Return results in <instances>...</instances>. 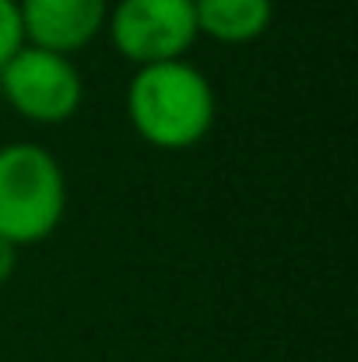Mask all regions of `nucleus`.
Masks as SVG:
<instances>
[{
	"instance_id": "1",
	"label": "nucleus",
	"mask_w": 358,
	"mask_h": 362,
	"mask_svg": "<svg viewBox=\"0 0 358 362\" xmlns=\"http://www.w3.org/2000/svg\"><path fill=\"white\" fill-rule=\"evenodd\" d=\"M215 117V88L186 60L137 67L126 85V120L151 148L186 151L211 134Z\"/></svg>"
},
{
	"instance_id": "2",
	"label": "nucleus",
	"mask_w": 358,
	"mask_h": 362,
	"mask_svg": "<svg viewBox=\"0 0 358 362\" xmlns=\"http://www.w3.org/2000/svg\"><path fill=\"white\" fill-rule=\"evenodd\" d=\"M67 211V180L60 162L25 141L0 148V236L14 246L49 240Z\"/></svg>"
},
{
	"instance_id": "3",
	"label": "nucleus",
	"mask_w": 358,
	"mask_h": 362,
	"mask_svg": "<svg viewBox=\"0 0 358 362\" xmlns=\"http://www.w3.org/2000/svg\"><path fill=\"white\" fill-rule=\"evenodd\" d=\"M0 92L14 113L32 123H67L85 99L81 71L71 57L39 46H21L0 67Z\"/></svg>"
},
{
	"instance_id": "4",
	"label": "nucleus",
	"mask_w": 358,
	"mask_h": 362,
	"mask_svg": "<svg viewBox=\"0 0 358 362\" xmlns=\"http://www.w3.org/2000/svg\"><path fill=\"white\" fill-rule=\"evenodd\" d=\"M106 28L117 53L137 67L183 60L201 39L193 0H117Z\"/></svg>"
},
{
	"instance_id": "5",
	"label": "nucleus",
	"mask_w": 358,
	"mask_h": 362,
	"mask_svg": "<svg viewBox=\"0 0 358 362\" xmlns=\"http://www.w3.org/2000/svg\"><path fill=\"white\" fill-rule=\"evenodd\" d=\"M25 42L74 57L92 46L109 18V0H18Z\"/></svg>"
},
{
	"instance_id": "6",
	"label": "nucleus",
	"mask_w": 358,
	"mask_h": 362,
	"mask_svg": "<svg viewBox=\"0 0 358 362\" xmlns=\"http://www.w3.org/2000/svg\"><path fill=\"white\" fill-rule=\"evenodd\" d=\"M197 35L225 46L256 42L274 21V0H193Z\"/></svg>"
},
{
	"instance_id": "7",
	"label": "nucleus",
	"mask_w": 358,
	"mask_h": 362,
	"mask_svg": "<svg viewBox=\"0 0 358 362\" xmlns=\"http://www.w3.org/2000/svg\"><path fill=\"white\" fill-rule=\"evenodd\" d=\"M25 46V28H21V11L18 0H0V67Z\"/></svg>"
},
{
	"instance_id": "8",
	"label": "nucleus",
	"mask_w": 358,
	"mask_h": 362,
	"mask_svg": "<svg viewBox=\"0 0 358 362\" xmlns=\"http://www.w3.org/2000/svg\"><path fill=\"white\" fill-rule=\"evenodd\" d=\"M18 271V246L0 236V285H7Z\"/></svg>"
}]
</instances>
